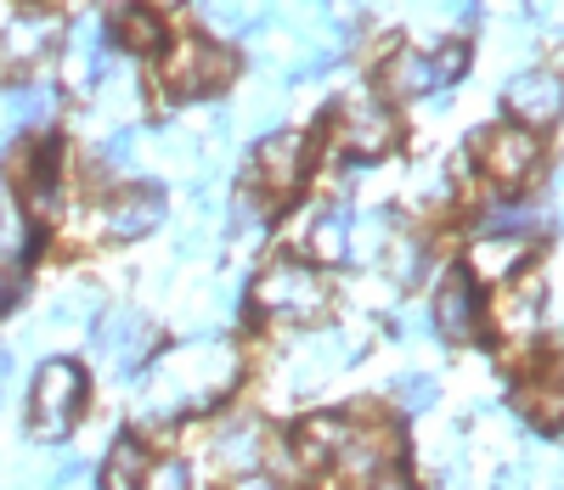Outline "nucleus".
Segmentation results:
<instances>
[{
	"label": "nucleus",
	"mask_w": 564,
	"mask_h": 490,
	"mask_svg": "<svg viewBox=\"0 0 564 490\" xmlns=\"http://www.w3.org/2000/svg\"><path fill=\"white\" fill-rule=\"evenodd\" d=\"M249 378V350L226 333H186L175 345H159V356L141 367L135 389V423L141 434H164L175 423L209 417L220 406H231V395Z\"/></svg>",
	"instance_id": "f257e3e1"
},
{
	"label": "nucleus",
	"mask_w": 564,
	"mask_h": 490,
	"mask_svg": "<svg viewBox=\"0 0 564 490\" xmlns=\"http://www.w3.org/2000/svg\"><path fill=\"white\" fill-rule=\"evenodd\" d=\"M243 305L260 327H276V333H305V327H322L334 322L339 311V287L327 276V265L305 260V254H271L254 265L249 287H243Z\"/></svg>",
	"instance_id": "f03ea898"
},
{
	"label": "nucleus",
	"mask_w": 564,
	"mask_h": 490,
	"mask_svg": "<svg viewBox=\"0 0 564 490\" xmlns=\"http://www.w3.org/2000/svg\"><path fill=\"white\" fill-rule=\"evenodd\" d=\"M243 74V57L238 45H226L204 29H186V34H170L164 52L153 57V85L164 102L175 108H198V102H220V96L238 85Z\"/></svg>",
	"instance_id": "7ed1b4c3"
},
{
	"label": "nucleus",
	"mask_w": 564,
	"mask_h": 490,
	"mask_svg": "<svg viewBox=\"0 0 564 490\" xmlns=\"http://www.w3.org/2000/svg\"><path fill=\"white\" fill-rule=\"evenodd\" d=\"M90 417V367L79 356H40L23 389V423L40 446H63V439Z\"/></svg>",
	"instance_id": "20e7f679"
},
{
	"label": "nucleus",
	"mask_w": 564,
	"mask_h": 490,
	"mask_svg": "<svg viewBox=\"0 0 564 490\" xmlns=\"http://www.w3.org/2000/svg\"><path fill=\"white\" fill-rule=\"evenodd\" d=\"M361 356V338L339 322H322V327H305V333H282L276 338V361H271V378L289 401L300 395H316L327 389L345 367H356Z\"/></svg>",
	"instance_id": "39448f33"
},
{
	"label": "nucleus",
	"mask_w": 564,
	"mask_h": 490,
	"mask_svg": "<svg viewBox=\"0 0 564 490\" xmlns=\"http://www.w3.org/2000/svg\"><path fill=\"white\" fill-rule=\"evenodd\" d=\"M311 170H316V135L300 124H276V130L249 141V181L243 186L260 204L289 209V204H300Z\"/></svg>",
	"instance_id": "423d86ee"
},
{
	"label": "nucleus",
	"mask_w": 564,
	"mask_h": 490,
	"mask_svg": "<svg viewBox=\"0 0 564 490\" xmlns=\"http://www.w3.org/2000/svg\"><path fill=\"white\" fill-rule=\"evenodd\" d=\"M401 468V428L390 412H372L367 401H350L345 406V439L334 462H327V473H334L345 490H367L379 484L384 473Z\"/></svg>",
	"instance_id": "0eeeda50"
},
{
	"label": "nucleus",
	"mask_w": 564,
	"mask_h": 490,
	"mask_svg": "<svg viewBox=\"0 0 564 490\" xmlns=\"http://www.w3.org/2000/svg\"><path fill=\"white\" fill-rule=\"evenodd\" d=\"M276 428L271 412L260 406H220L204 417V462L209 473L226 484V479H238V473H260L271 462V446H276Z\"/></svg>",
	"instance_id": "6e6552de"
},
{
	"label": "nucleus",
	"mask_w": 564,
	"mask_h": 490,
	"mask_svg": "<svg viewBox=\"0 0 564 490\" xmlns=\"http://www.w3.org/2000/svg\"><path fill=\"white\" fill-rule=\"evenodd\" d=\"M401 141V119H395V102H384L372 85L361 90H345L334 113H327V146L345 159V164H379L395 153Z\"/></svg>",
	"instance_id": "1a4fd4ad"
},
{
	"label": "nucleus",
	"mask_w": 564,
	"mask_h": 490,
	"mask_svg": "<svg viewBox=\"0 0 564 490\" xmlns=\"http://www.w3.org/2000/svg\"><path fill=\"white\" fill-rule=\"evenodd\" d=\"M63 175H68V153H63V135H18L7 146V181L18 192V209L29 220H45L63 204Z\"/></svg>",
	"instance_id": "9d476101"
},
{
	"label": "nucleus",
	"mask_w": 564,
	"mask_h": 490,
	"mask_svg": "<svg viewBox=\"0 0 564 490\" xmlns=\"http://www.w3.org/2000/svg\"><path fill=\"white\" fill-rule=\"evenodd\" d=\"M85 338H90V356H97L119 383H135L141 367L159 356V322L135 305H102L97 322L85 327Z\"/></svg>",
	"instance_id": "9b49d317"
},
{
	"label": "nucleus",
	"mask_w": 564,
	"mask_h": 490,
	"mask_svg": "<svg viewBox=\"0 0 564 490\" xmlns=\"http://www.w3.org/2000/svg\"><path fill=\"white\" fill-rule=\"evenodd\" d=\"M85 220H90V237H97V242H141V237H153L170 220V204H164L159 186L124 181V186L97 192Z\"/></svg>",
	"instance_id": "f8f14e48"
},
{
	"label": "nucleus",
	"mask_w": 564,
	"mask_h": 490,
	"mask_svg": "<svg viewBox=\"0 0 564 490\" xmlns=\"http://www.w3.org/2000/svg\"><path fill=\"white\" fill-rule=\"evenodd\" d=\"M542 159H547V146L536 130L525 124H491L475 135V170L497 186V192H525L536 175H542Z\"/></svg>",
	"instance_id": "ddd939ff"
},
{
	"label": "nucleus",
	"mask_w": 564,
	"mask_h": 490,
	"mask_svg": "<svg viewBox=\"0 0 564 490\" xmlns=\"http://www.w3.org/2000/svg\"><path fill=\"white\" fill-rule=\"evenodd\" d=\"M536 260V237L531 231H475L463 249V271L480 287H502L513 276H525Z\"/></svg>",
	"instance_id": "4468645a"
},
{
	"label": "nucleus",
	"mask_w": 564,
	"mask_h": 490,
	"mask_svg": "<svg viewBox=\"0 0 564 490\" xmlns=\"http://www.w3.org/2000/svg\"><path fill=\"white\" fill-rule=\"evenodd\" d=\"M502 108L508 124H525V130H553L564 119V74L558 68H520L502 85Z\"/></svg>",
	"instance_id": "2eb2a0df"
},
{
	"label": "nucleus",
	"mask_w": 564,
	"mask_h": 490,
	"mask_svg": "<svg viewBox=\"0 0 564 490\" xmlns=\"http://www.w3.org/2000/svg\"><path fill=\"white\" fill-rule=\"evenodd\" d=\"M430 327L452 345H475L486 333V300H480V282L468 271H446L435 282V300H430Z\"/></svg>",
	"instance_id": "dca6fc26"
},
{
	"label": "nucleus",
	"mask_w": 564,
	"mask_h": 490,
	"mask_svg": "<svg viewBox=\"0 0 564 490\" xmlns=\"http://www.w3.org/2000/svg\"><path fill=\"white\" fill-rule=\"evenodd\" d=\"M542 311H547V282L536 271H525L497 287V300L486 305V327L497 338H508V345H531L542 327Z\"/></svg>",
	"instance_id": "f3484780"
},
{
	"label": "nucleus",
	"mask_w": 564,
	"mask_h": 490,
	"mask_svg": "<svg viewBox=\"0 0 564 490\" xmlns=\"http://www.w3.org/2000/svg\"><path fill=\"white\" fill-rule=\"evenodd\" d=\"M350 226L356 215L345 204H311L300 215V231H294V254L316 260V265H350Z\"/></svg>",
	"instance_id": "a211bd4d"
},
{
	"label": "nucleus",
	"mask_w": 564,
	"mask_h": 490,
	"mask_svg": "<svg viewBox=\"0 0 564 490\" xmlns=\"http://www.w3.org/2000/svg\"><path fill=\"white\" fill-rule=\"evenodd\" d=\"M372 90L384 102H423V96H446L441 79H435V63H430V45H390L384 63H379V79Z\"/></svg>",
	"instance_id": "6ab92c4d"
},
{
	"label": "nucleus",
	"mask_w": 564,
	"mask_h": 490,
	"mask_svg": "<svg viewBox=\"0 0 564 490\" xmlns=\"http://www.w3.org/2000/svg\"><path fill=\"white\" fill-rule=\"evenodd\" d=\"M63 40L57 12H40V7H18V18L0 29V68H18L29 74L34 63L52 57V45Z\"/></svg>",
	"instance_id": "aec40b11"
},
{
	"label": "nucleus",
	"mask_w": 564,
	"mask_h": 490,
	"mask_svg": "<svg viewBox=\"0 0 564 490\" xmlns=\"http://www.w3.org/2000/svg\"><path fill=\"white\" fill-rule=\"evenodd\" d=\"M164 40H170V29H164V18L148 7V0H124V7H113V18H108V45L119 57H130V63H141V57H159L164 52Z\"/></svg>",
	"instance_id": "412c9836"
},
{
	"label": "nucleus",
	"mask_w": 564,
	"mask_h": 490,
	"mask_svg": "<svg viewBox=\"0 0 564 490\" xmlns=\"http://www.w3.org/2000/svg\"><path fill=\"white\" fill-rule=\"evenodd\" d=\"M193 12H198L204 34H215L226 45H243L276 18V0H193Z\"/></svg>",
	"instance_id": "4be33fe9"
},
{
	"label": "nucleus",
	"mask_w": 564,
	"mask_h": 490,
	"mask_svg": "<svg viewBox=\"0 0 564 490\" xmlns=\"http://www.w3.org/2000/svg\"><path fill=\"white\" fill-rule=\"evenodd\" d=\"M102 311V287L97 282H63L52 300L40 305V327L45 333H85Z\"/></svg>",
	"instance_id": "5701e85b"
},
{
	"label": "nucleus",
	"mask_w": 564,
	"mask_h": 490,
	"mask_svg": "<svg viewBox=\"0 0 564 490\" xmlns=\"http://www.w3.org/2000/svg\"><path fill=\"white\" fill-rule=\"evenodd\" d=\"M379 265H384V276H390V282L412 287L423 271H430V242H423V231H412V226H395V237L384 242Z\"/></svg>",
	"instance_id": "b1692460"
},
{
	"label": "nucleus",
	"mask_w": 564,
	"mask_h": 490,
	"mask_svg": "<svg viewBox=\"0 0 564 490\" xmlns=\"http://www.w3.org/2000/svg\"><path fill=\"white\" fill-rule=\"evenodd\" d=\"M130 490H198V468H193V457H186V451L159 446L148 457V468L130 479Z\"/></svg>",
	"instance_id": "393cba45"
},
{
	"label": "nucleus",
	"mask_w": 564,
	"mask_h": 490,
	"mask_svg": "<svg viewBox=\"0 0 564 490\" xmlns=\"http://www.w3.org/2000/svg\"><path fill=\"white\" fill-rule=\"evenodd\" d=\"M390 406L401 417H423V412H435L441 406V378L435 372H401L390 383Z\"/></svg>",
	"instance_id": "a878e982"
},
{
	"label": "nucleus",
	"mask_w": 564,
	"mask_h": 490,
	"mask_svg": "<svg viewBox=\"0 0 564 490\" xmlns=\"http://www.w3.org/2000/svg\"><path fill=\"white\" fill-rule=\"evenodd\" d=\"M430 63H435L441 90H452V85L468 74V45H463V40H441V45H430Z\"/></svg>",
	"instance_id": "bb28decb"
},
{
	"label": "nucleus",
	"mask_w": 564,
	"mask_h": 490,
	"mask_svg": "<svg viewBox=\"0 0 564 490\" xmlns=\"http://www.w3.org/2000/svg\"><path fill=\"white\" fill-rule=\"evenodd\" d=\"M85 479H90V462L68 451V457H57L52 468H45V479H40V490H79Z\"/></svg>",
	"instance_id": "cd10ccee"
},
{
	"label": "nucleus",
	"mask_w": 564,
	"mask_h": 490,
	"mask_svg": "<svg viewBox=\"0 0 564 490\" xmlns=\"http://www.w3.org/2000/svg\"><path fill=\"white\" fill-rule=\"evenodd\" d=\"M220 490H294V484H282L271 468H260V473H238V479H226Z\"/></svg>",
	"instance_id": "c85d7f7f"
},
{
	"label": "nucleus",
	"mask_w": 564,
	"mask_h": 490,
	"mask_svg": "<svg viewBox=\"0 0 564 490\" xmlns=\"http://www.w3.org/2000/svg\"><path fill=\"white\" fill-rule=\"evenodd\" d=\"M531 18H536L547 34H564V0H531Z\"/></svg>",
	"instance_id": "c756f323"
},
{
	"label": "nucleus",
	"mask_w": 564,
	"mask_h": 490,
	"mask_svg": "<svg viewBox=\"0 0 564 490\" xmlns=\"http://www.w3.org/2000/svg\"><path fill=\"white\" fill-rule=\"evenodd\" d=\"M542 215L564 226V164H558V170H553V181H547V198H542Z\"/></svg>",
	"instance_id": "7c9ffc66"
},
{
	"label": "nucleus",
	"mask_w": 564,
	"mask_h": 490,
	"mask_svg": "<svg viewBox=\"0 0 564 490\" xmlns=\"http://www.w3.org/2000/svg\"><path fill=\"white\" fill-rule=\"evenodd\" d=\"M542 378H553V383H564V345H558V350H553V361H547V367H542Z\"/></svg>",
	"instance_id": "2f4dec72"
},
{
	"label": "nucleus",
	"mask_w": 564,
	"mask_h": 490,
	"mask_svg": "<svg viewBox=\"0 0 564 490\" xmlns=\"http://www.w3.org/2000/svg\"><path fill=\"white\" fill-rule=\"evenodd\" d=\"M148 7H153L159 18H170V12H186V7H193V0H148Z\"/></svg>",
	"instance_id": "473e14b6"
},
{
	"label": "nucleus",
	"mask_w": 564,
	"mask_h": 490,
	"mask_svg": "<svg viewBox=\"0 0 564 490\" xmlns=\"http://www.w3.org/2000/svg\"><path fill=\"white\" fill-rule=\"evenodd\" d=\"M79 490H102V484H97V479H85V484H79Z\"/></svg>",
	"instance_id": "72a5a7b5"
},
{
	"label": "nucleus",
	"mask_w": 564,
	"mask_h": 490,
	"mask_svg": "<svg viewBox=\"0 0 564 490\" xmlns=\"http://www.w3.org/2000/svg\"><path fill=\"white\" fill-rule=\"evenodd\" d=\"M113 7H124V0H113Z\"/></svg>",
	"instance_id": "f704fd0d"
}]
</instances>
